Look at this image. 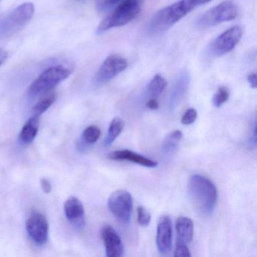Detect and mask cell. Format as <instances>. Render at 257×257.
Returning <instances> with one entry per match:
<instances>
[{"label":"cell","instance_id":"14","mask_svg":"<svg viewBox=\"0 0 257 257\" xmlns=\"http://www.w3.org/2000/svg\"><path fill=\"white\" fill-rule=\"evenodd\" d=\"M109 157L112 160L127 161V162H133L147 168H156L158 166V162L156 161L144 157L141 155L128 150H116L112 152L109 154Z\"/></svg>","mask_w":257,"mask_h":257},{"label":"cell","instance_id":"19","mask_svg":"<svg viewBox=\"0 0 257 257\" xmlns=\"http://www.w3.org/2000/svg\"><path fill=\"white\" fill-rule=\"evenodd\" d=\"M183 138V133L180 131L176 130L171 132L165 138L162 144V152L165 154H171L178 147L180 141Z\"/></svg>","mask_w":257,"mask_h":257},{"label":"cell","instance_id":"34","mask_svg":"<svg viewBox=\"0 0 257 257\" xmlns=\"http://www.w3.org/2000/svg\"><path fill=\"white\" fill-rule=\"evenodd\" d=\"M1 1H2V0H0V2H1Z\"/></svg>","mask_w":257,"mask_h":257},{"label":"cell","instance_id":"10","mask_svg":"<svg viewBox=\"0 0 257 257\" xmlns=\"http://www.w3.org/2000/svg\"><path fill=\"white\" fill-rule=\"evenodd\" d=\"M127 67V62L125 59L117 55L108 57L100 68L97 70L94 78V84L96 86H100L118 76Z\"/></svg>","mask_w":257,"mask_h":257},{"label":"cell","instance_id":"6","mask_svg":"<svg viewBox=\"0 0 257 257\" xmlns=\"http://www.w3.org/2000/svg\"><path fill=\"white\" fill-rule=\"evenodd\" d=\"M238 15V8L231 0H225L222 4L210 9L200 16L197 25L205 28L234 20Z\"/></svg>","mask_w":257,"mask_h":257},{"label":"cell","instance_id":"29","mask_svg":"<svg viewBox=\"0 0 257 257\" xmlns=\"http://www.w3.org/2000/svg\"><path fill=\"white\" fill-rule=\"evenodd\" d=\"M146 106L149 109H153V110H156V109H158L159 108V104L158 103L157 100L154 98H152L148 100Z\"/></svg>","mask_w":257,"mask_h":257},{"label":"cell","instance_id":"15","mask_svg":"<svg viewBox=\"0 0 257 257\" xmlns=\"http://www.w3.org/2000/svg\"><path fill=\"white\" fill-rule=\"evenodd\" d=\"M190 83V75L188 72L184 71L180 75L178 79L171 90L170 95V106L171 108L175 107L180 101L185 93L187 91Z\"/></svg>","mask_w":257,"mask_h":257},{"label":"cell","instance_id":"2","mask_svg":"<svg viewBox=\"0 0 257 257\" xmlns=\"http://www.w3.org/2000/svg\"><path fill=\"white\" fill-rule=\"evenodd\" d=\"M196 7L195 0H180L162 9L153 16L149 24V31L153 34L166 31Z\"/></svg>","mask_w":257,"mask_h":257},{"label":"cell","instance_id":"33","mask_svg":"<svg viewBox=\"0 0 257 257\" xmlns=\"http://www.w3.org/2000/svg\"><path fill=\"white\" fill-rule=\"evenodd\" d=\"M79 1H85V0H79Z\"/></svg>","mask_w":257,"mask_h":257},{"label":"cell","instance_id":"1","mask_svg":"<svg viewBox=\"0 0 257 257\" xmlns=\"http://www.w3.org/2000/svg\"><path fill=\"white\" fill-rule=\"evenodd\" d=\"M188 191L192 204L203 216L213 214L218 198L216 186L209 179L195 174L189 179Z\"/></svg>","mask_w":257,"mask_h":257},{"label":"cell","instance_id":"24","mask_svg":"<svg viewBox=\"0 0 257 257\" xmlns=\"http://www.w3.org/2000/svg\"><path fill=\"white\" fill-rule=\"evenodd\" d=\"M137 213H138V223L141 226H148L151 222V213L144 206H138L137 208Z\"/></svg>","mask_w":257,"mask_h":257},{"label":"cell","instance_id":"28","mask_svg":"<svg viewBox=\"0 0 257 257\" xmlns=\"http://www.w3.org/2000/svg\"><path fill=\"white\" fill-rule=\"evenodd\" d=\"M40 186H41L42 189L45 193L49 194L52 192V185H51L50 182L46 178H42L40 180Z\"/></svg>","mask_w":257,"mask_h":257},{"label":"cell","instance_id":"22","mask_svg":"<svg viewBox=\"0 0 257 257\" xmlns=\"http://www.w3.org/2000/svg\"><path fill=\"white\" fill-rule=\"evenodd\" d=\"M100 135H101V132L98 127L95 125H90L82 132V141L87 144H94L98 141Z\"/></svg>","mask_w":257,"mask_h":257},{"label":"cell","instance_id":"17","mask_svg":"<svg viewBox=\"0 0 257 257\" xmlns=\"http://www.w3.org/2000/svg\"><path fill=\"white\" fill-rule=\"evenodd\" d=\"M176 230L178 238L185 243H189L193 239L194 223L192 219L186 216H180L176 221Z\"/></svg>","mask_w":257,"mask_h":257},{"label":"cell","instance_id":"4","mask_svg":"<svg viewBox=\"0 0 257 257\" xmlns=\"http://www.w3.org/2000/svg\"><path fill=\"white\" fill-rule=\"evenodd\" d=\"M141 12L139 0H124L110 15L102 21L97 29L98 34L112 28L127 25L135 19Z\"/></svg>","mask_w":257,"mask_h":257},{"label":"cell","instance_id":"26","mask_svg":"<svg viewBox=\"0 0 257 257\" xmlns=\"http://www.w3.org/2000/svg\"><path fill=\"white\" fill-rule=\"evenodd\" d=\"M175 257H189L191 256L189 248L186 246V243L178 238L176 244L175 251H174Z\"/></svg>","mask_w":257,"mask_h":257},{"label":"cell","instance_id":"13","mask_svg":"<svg viewBox=\"0 0 257 257\" xmlns=\"http://www.w3.org/2000/svg\"><path fill=\"white\" fill-rule=\"evenodd\" d=\"M101 236L104 242L106 256H122L124 252L122 241L118 233L112 226H103L101 230Z\"/></svg>","mask_w":257,"mask_h":257},{"label":"cell","instance_id":"3","mask_svg":"<svg viewBox=\"0 0 257 257\" xmlns=\"http://www.w3.org/2000/svg\"><path fill=\"white\" fill-rule=\"evenodd\" d=\"M71 75V70L65 66L49 67L34 80L28 88L30 97H38L49 92Z\"/></svg>","mask_w":257,"mask_h":257},{"label":"cell","instance_id":"31","mask_svg":"<svg viewBox=\"0 0 257 257\" xmlns=\"http://www.w3.org/2000/svg\"><path fill=\"white\" fill-rule=\"evenodd\" d=\"M8 58V54L6 51L0 49V66H2L7 61Z\"/></svg>","mask_w":257,"mask_h":257},{"label":"cell","instance_id":"7","mask_svg":"<svg viewBox=\"0 0 257 257\" xmlns=\"http://www.w3.org/2000/svg\"><path fill=\"white\" fill-rule=\"evenodd\" d=\"M108 207L117 220L128 224L132 217L133 200L132 195L126 190H117L109 196Z\"/></svg>","mask_w":257,"mask_h":257},{"label":"cell","instance_id":"20","mask_svg":"<svg viewBox=\"0 0 257 257\" xmlns=\"http://www.w3.org/2000/svg\"><path fill=\"white\" fill-rule=\"evenodd\" d=\"M166 86V80L160 75H156L149 85V94L153 97H159L165 91Z\"/></svg>","mask_w":257,"mask_h":257},{"label":"cell","instance_id":"9","mask_svg":"<svg viewBox=\"0 0 257 257\" xmlns=\"http://www.w3.org/2000/svg\"><path fill=\"white\" fill-rule=\"evenodd\" d=\"M25 226L28 235L36 244H46L49 239V225L44 214L40 212H32L27 219Z\"/></svg>","mask_w":257,"mask_h":257},{"label":"cell","instance_id":"23","mask_svg":"<svg viewBox=\"0 0 257 257\" xmlns=\"http://www.w3.org/2000/svg\"><path fill=\"white\" fill-rule=\"evenodd\" d=\"M229 98V92L225 87L221 86L218 88L213 97V104L215 107L219 108L222 106Z\"/></svg>","mask_w":257,"mask_h":257},{"label":"cell","instance_id":"11","mask_svg":"<svg viewBox=\"0 0 257 257\" xmlns=\"http://www.w3.org/2000/svg\"><path fill=\"white\" fill-rule=\"evenodd\" d=\"M66 218L76 229L81 231L85 226V209L80 200L76 197H70L64 204Z\"/></svg>","mask_w":257,"mask_h":257},{"label":"cell","instance_id":"18","mask_svg":"<svg viewBox=\"0 0 257 257\" xmlns=\"http://www.w3.org/2000/svg\"><path fill=\"white\" fill-rule=\"evenodd\" d=\"M124 127V121L121 118L116 117L114 118L109 124V129H108V134L106 135L103 145L105 147L110 146L117 138L119 136L120 134L122 132Z\"/></svg>","mask_w":257,"mask_h":257},{"label":"cell","instance_id":"30","mask_svg":"<svg viewBox=\"0 0 257 257\" xmlns=\"http://www.w3.org/2000/svg\"><path fill=\"white\" fill-rule=\"evenodd\" d=\"M256 79L257 76L255 73H252V74L249 75L247 77V81L249 82V85H250L252 88H256Z\"/></svg>","mask_w":257,"mask_h":257},{"label":"cell","instance_id":"16","mask_svg":"<svg viewBox=\"0 0 257 257\" xmlns=\"http://www.w3.org/2000/svg\"><path fill=\"white\" fill-rule=\"evenodd\" d=\"M39 127H40V117L33 115L22 127L19 135L20 141L23 144H31L37 138Z\"/></svg>","mask_w":257,"mask_h":257},{"label":"cell","instance_id":"25","mask_svg":"<svg viewBox=\"0 0 257 257\" xmlns=\"http://www.w3.org/2000/svg\"><path fill=\"white\" fill-rule=\"evenodd\" d=\"M121 1V0H96V7L100 12H106L113 8Z\"/></svg>","mask_w":257,"mask_h":257},{"label":"cell","instance_id":"32","mask_svg":"<svg viewBox=\"0 0 257 257\" xmlns=\"http://www.w3.org/2000/svg\"><path fill=\"white\" fill-rule=\"evenodd\" d=\"M195 1H196L197 6L200 7V6L204 5V4L210 2L211 0H195Z\"/></svg>","mask_w":257,"mask_h":257},{"label":"cell","instance_id":"21","mask_svg":"<svg viewBox=\"0 0 257 257\" xmlns=\"http://www.w3.org/2000/svg\"><path fill=\"white\" fill-rule=\"evenodd\" d=\"M56 94H52L38 102L32 109L33 115L40 117L52 106L56 100Z\"/></svg>","mask_w":257,"mask_h":257},{"label":"cell","instance_id":"5","mask_svg":"<svg viewBox=\"0 0 257 257\" xmlns=\"http://www.w3.org/2000/svg\"><path fill=\"white\" fill-rule=\"evenodd\" d=\"M35 7L31 3H25L15 9L0 22V37H11L25 28L34 17Z\"/></svg>","mask_w":257,"mask_h":257},{"label":"cell","instance_id":"12","mask_svg":"<svg viewBox=\"0 0 257 257\" xmlns=\"http://www.w3.org/2000/svg\"><path fill=\"white\" fill-rule=\"evenodd\" d=\"M172 222L169 216L165 215L159 219L156 233V244L160 253H169L172 247Z\"/></svg>","mask_w":257,"mask_h":257},{"label":"cell","instance_id":"27","mask_svg":"<svg viewBox=\"0 0 257 257\" xmlns=\"http://www.w3.org/2000/svg\"><path fill=\"white\" fill-rule=\"evenodd\" d=\"M197 117H198V113H197L196 110L193 108H190L183 114L181 118V123L186 125L193 124L196 121Z\"/></svg>","mask_w":257,"mask_h":257},{"label":"cell","instance_id":"8","mask_svg":"<svg viewBox=\"0 0 257 257\" xmlns=\"http://www.w3.org/2000/svg\"><path fill=\"white\" fill-rule=\"evenodd\" d=\"M243 35L239 26H234L222 33L209 46L208 52L212 56L220 57L231 52L238 44Z\"/></svg>","mask_w":257,"mask_h":257}]
</instances>
